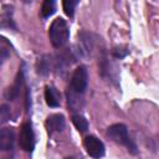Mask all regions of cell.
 Masks as SVG:
<instances>
[{
  "label": "cell",
  "instance_id": "cell-10",
  "mask_svg": "<svg viewBox=\"0 0 159 159\" xmlns=\"http://www.w3.org/2000/svg\"><path fill=\"white\" fill-rule=\"evenodd\" d=\"M67 98H68V106L72 108V111H76L82 106L81 93H77L71 88H68L67 91Z\"/></svg>",
  "mask_w": 159,
  "mask_h": 159
},
{
  "label": "cell",
  "instance_id": "cell-2",
  "mask_svg": "<svg viewBox=\"0 0 159 159\" xmlns=\"http://www.w3.org/2000/svg\"><path fill=\"white\" fill-rule=\"evenodd\" d=\"M48 35H50L51 43L55 47H61L62 45H65L70 36V31H68V26L66 21L61 17L55 19L50 26Z\"/></svg>",
  "mask_w": 159,
  "mask_h": 159
},
{
  "label": "cell",
  "instance_id": "cell-1",
  "mask_svg": "<svg viewBox=\"0 0 159 159\" xmlns=\"http://www.w3.org/2000/svg\"><path fill=\"white\" fill-rule=\"evenodd\" d=\"M107 135L116 143L120 144V145H124L127 147L128 152H130L132 154H137L138 150H137V145L134 144V142L130 139L129 134H128V129L124 124L122 123H117V124H113L108 128L107 130Z\"/></svg>",
  "mask_w": 159,
  "mask_h": 159
},
{
  "label": "cell",
  "instance_id": "cell-16",
  "mask_svg": "<svg viewBox=\"0 0 159 159\" xmlns=\"http://www.w3.org/2000/svg\"><path fill=\"white\" fill-rule=\"evenodd\" d=\"M10 118V108L6 104L0 106V125H2L5 122H7Z\"/></svg>",
  "mask_w": 159,
  "mask_h": 159
},
{
  "label": "cell",
  "instance_id": "cell-11",
  "mask_svg": "<svg viewBox=\"0 0 159 159\" xmlns=\"http://www.w3.org/2000/svg\"><path fill=\"white\" fill-rule=\"evenodd\" d=\"M11 52V46L9 43V41L0 36V65H2L5 62V60H7V57L10 56Z\"/></svg>",
  "mask_w": 159,
  "mask_h": 159
},
{
  "label": "cell",
  "instance_id": "cell-15",
  "mask_svg": "<svg viewBox=\"0 0 159 159\" xmlns=\"http://www.w3.org/2000/svg\"><path fill=\"white\" fill-rule=\"evenodd\" d=\"M77 4H78V1H76V0H65V1L62 2V5H63V10H65L66 15L73 16L75 7H76Z\"/></svg>",
  "mask_w": 159,
  "mask_h": 159
},
{
  "label": "cell",
  "instance_id": "cell-12",
  "mask_svg": "<svg viewBox=\"0 0 159 159\" xmlns=\"http://www.w3.org/2000/svg\"><path fill=\"white\" fill-rule=\"evenodd\" d=\"M55 9H56V2L53 0H45L41 6L42 17H48L50 15H52L55 12Z\"/></svg>",
  "mask_w": 159,
  "mask_h": 159
},
{
  "label": "cell",
  "instance_id": "cell-4",
  "mask_svg": "<svg viewBox=\"0 0 159 159\" xmlns=\"http://www.w3.org/2000/svg\"><path fill=\"white\" fill-rule=\"evenodd\" d=\"M19 145L21 149L26 152H31L35 147V135H34L32 125L29 122L24 123L21 127L20 135H19Z\"/></svg>",
  "mask_w": 159,
  "mask_h": 159
},
{
  "label": "cell",
  "instance_id": "cell-8",
  "mask_svg": "<svg viewBox=\"0 0 159 159\" xmlns=\"http://www.w3.org/2000/svg\"><path fill=\"white\" fill-rule=\"evenodd\" d=\"M46 127L50 133L52 132H61L65 127V118L62 114H52L46 120Z\"/></svg>",
  "mask_w": 159,
  "mask_h": 159
},
{
  "label": "cell",
  "instance_id": "cell-9",
  "mask_svg": "<svg viewBox=\"0 0 159 159\" xmlns=\"http://www.w3.org/2000/svg\"><path fill=\"white\" fill-rule=\"evenodd\" d=\"M45 99L50 107H58L60 106V93L55 87L47 86L45 89Z\"/></svg>",
  "mask_w": 159,
  "mask_h": 159
},
{
  "label": "cell",
  "instance_id": "cell-7",
  "mask_svg": "<svg viewBox=\"0 0 159 159\" xmlns=\"http://www.w3.org/2000/svg\"><path fill=\"white\" fill-rule=\"evenodd\" d=\"M15 143V132L12 128L0 129V149L11 150Z\"/></svg>",
  "mask_w": 159,
  "mask_h": 159
},
{
  "label": "cell",
  "instance_id": "cell-17",
  "mask_svg": "<svg viewBox=\"0 0 159 159\" xmlns=\"http://www.w3.org/2000/svg\"><path fill=\"white\" fill-rule=\"evenodd\" d=\"M127 53H128L127 51H123V52H122V48H118V47L113 48V55H114V57H117V58H123Z\"/></svg>",
  "mask_w": 159,
  "mask_h": 159
},
{
  "label": "cell",
  "instance_id": "cell-3",
  "mask_svg": "<svg viewBox=\"0 0 159 159\" xmlns=\"http://www.w3.org/2000/svg\"><path fill=\"white\" fill-rule=\"evenodd\" d=\"M88 84V73L84 66H80L75 70L71 78V89L77 93H83Z\"/></svg>",
  "mask_w": 159,
  "mask_h": 159
},
{
  "label": "cell",
  "instance_id": "cell-5",
  "mask_svg": "<svg viewBox=\"0 0 159 159\" xmlns=\"http://www.w3.org/2000/svg\"><path fill=\"white\" fill-rule=\"evenodd\" d=\"M84 147L92 158H101L104 155V144L94 135H88L84 138Z\"/></svg>",
  "mask_w": 159,
  "mask_h": 159
},
{
  "label": "cell",
  "instance_id": "cell-14",
  "mask_svg": "<svg viewBox=\"0 0 159 159\" xmlns=\"http://www.w3.org/2000/svg\"><path fill=\"white\" fill-rule=\"evenodd\" d=\"M50 71V60L48 56H43L40 61H39V66H37V72L41 75H47Z\"/></svg>",
  "mask_w": 159,
  "mask_h": 159
},
{
  "label": "cell",
  "instance_id": "cell-6",
  "mask_svg": "<svg viewBox=\"0 0 159 159\" xmlns=\"http://www.w3.org/2000/svg\"><path fill=\"white\" fill-rule=\"evenodd\" d=\"M24 81H25L24 70L20 68L19 72H17V75H16V78H15V81H14V83L7 88V91H6V93H5V96H6L7 99L12 101V99H15V98L19 96L20 89H21V87L24 86Z\"/></svg>",
  "mask_w": 159,
  "mask_h": 159
},
{
  "label": "cell",
  "instance_id": "cell-13",
  "mask_svg": "<svg viewBox=\"0 0 159 159\" xmlns=\"http://www.w3.org/2000/svg\"><path fill=\"white\" fill-rule=\"evenodd\" d=\"M72 122L75 124V127L80 130V132H86L88 129V122L84 117L80 116V114H75L72 117Z\"/></svg>",
  "mask_w": 159,
  "mask_h": 159
}]
</instances>
